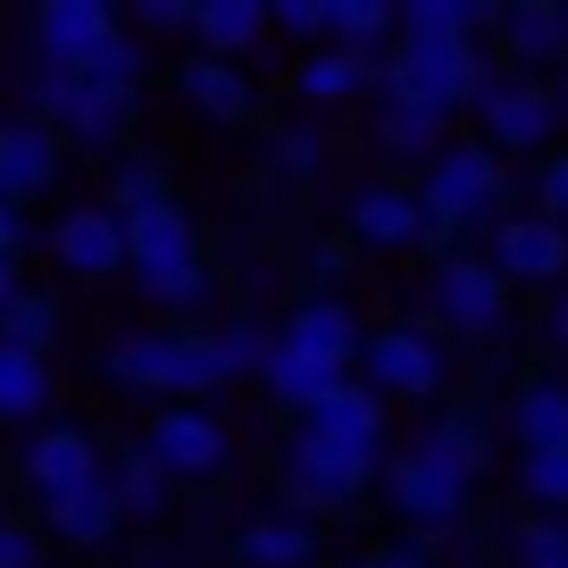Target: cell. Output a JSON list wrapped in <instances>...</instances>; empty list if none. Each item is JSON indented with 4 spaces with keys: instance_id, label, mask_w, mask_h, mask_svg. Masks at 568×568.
<instances>
[{
    "instance_id": "f6af8a7d",
    "label": "cell",
    "mask_w": 568,
    "mask_h": 568,
    "mask_svg": "<svg viewBox=\"0 0 568 568\" xmlns=\"http://www.w3.org/2000/svg\"><path fill=\"white\" fill-rule=\"evenodd\" d=\"M452 568H510V560H501V551H460Z\"/></svg>"
},
{
    "instance_id": "bcb514c9",
    "label": "cell",
    "mask_w": 568,
    "mask_h": 568,
    "mask_svg": "<svg viewBox=\"0 0 568 568\" xmlns=\"http://www.w3.org/2000/svg\"><path fill=\"white\" fill-rule=\"evenodd\" d=\"M551 101H560V125H568V68L551 75Z\"/></svg>"
},
{
    "instance_id": "5bb4252c",
    "label": "cell",
    "mask_w": 568,
    "mask_h": 568,
    "mask_svg": "<svg viewBox=\"0 0 568 568\" xmlns=\"http://www.w3.org/2000/svg\"><path fill=\"white\" fill-rule=\"evenodd\" d=\"M494 68L560 75L568 68V0H510V9H494Z\"/></svg>"
},
{
    "instance_id": "ba28073f",
    "label": "cell",
    "mask_w": 568,
    "mask_h": 568,
    "mask_svg": "<svg viewBox=\"0 0 568 568\" xmlns=\"http://www.w3.org/2000/svg\"><path fill=\"white\" fill-rule=\"evenodd\" d=\"M468 125H477V142H485V151H501L510 168H535V160H551V151L568 142L560 101H551V75H518V68L485 75Z\"/></svg>"
},
{
    "instance_id": "8fae6325",
    "label": "cell",
    "mask_w": 568,
    "mask_h": 568,
    "mask_svg": "<svg viewBox=\"0 0 568 568\" xmlns=\"http://www.w3.org/2000/svg\"><path fill=\"white\" fill-rule=\"evenodd\" d=\"M485 260H494V276L510 284V293H544L551 302V293L568 284V226H551L544 210L518 201V210L485 234Z\"/></svg>"
},
{
    "instance_id": "2e32d148",
    "label": "cell",
    "mask_w": 568,
    "mask_h": 568,
    "mask_svg": "<svg viewBox=\"0 0 568 568\" xmlns=\"http://www.w3.org/2000/svg\"><path fill=\"white\" fill-rule=\"evenodd\" d=\"M501 435H510V452L527 460V452H568V368L551 359V368H527L510 385V402H501Z\"/></svg>"
},
{
    "instance_id": "7a4b0ae2",
    "label": "cell",
    "mask_w": 568,
    "mask_h": 568,
    "mask_svg": "<svg viewBox=\"0 0 568 568\" xmlns=\"http://www.w3.org/2000/svg\"><path fill=\"white\" fill-rule=\"evenodd\" d=\"M385 460H393V409L352 376L335 402H318L310 418H293V435H284V452H276L284 510H302V518L352 510V501L385 477Z\"/></svg>"
},
{
    "instance_id": "8992f818",
    "label": "cell",
    "mask_w": 568,
    "mask_h": 568,
    "mask_svg": "<svg viewBox=\"0 0 568 568\" xmlns=\"http://www.w3.org/2000/svg\"><path fill=\"white\" fill-rule=\"evenodd\" d=\"M494 75V42H460V34H393V51L376 59V92L435 109V118H468Z\"/></svg>"
},
{
    "instance_id": "cb8c5ba5",
    "label": "cell",
    "mask_w": 568,
    "mask_h": 568,
    "mask_svg": "<svg viewBox=\"0 0 568 568\" xmlns=\"http://www.w3.org/2000/svg\"><path fill=\"white\" fill-rule=\"evenodd\" d=\"M318 544L326 527L302 510H251L243 527H234V568H318Z\"/></svg>"
},
{
    "instance_id": "c3c4849f",
    "label": "cell",
    "mask_w": 568,
    "mask_h": 568,
    "mask_svg": "<svg viewBox=\"0 0 568 568\" xmlns=\"http://www.w3.org/2000/svg\"><path fill=\"white\" fill-rule=\"evenodd\" d=\"M335 568H368V551H359V560H335Z\"/></svg>"
},
{
    "instance_id": "7c38bea8",
    "label": "cell",
    "mask_w": 568,
    "mask_h": 568,
    "mask_svg": "<svg viewBox=\"0 0 568 568\" xmlns=\"http://www.w3.org/2000/svg\"><path fill=\"white\" fill-rule=\"evenodd\" d=\"M276 343L284 352H310L326 368L359 376V343H368V318L352 310V293H293V310L276 318Z\"/></svg>"
},
{
    "instance_id": "d6a6232c",
    "label": "cell",
    "mask_w": 568,
    "mask_h": 568,
    "mask_svg": "<svg viewBox=\"0 0 568 568\" xmlns=\"http://www.w3.org/2000/svg\"><path fill=\"white\" fill-rule=\"evenodd\" d=\"M402 34H460V42H485V34H494V9H485V0H409V9H402Z\"/></svg>"
},
{
    "instance_id": "484cf974",
    "label": "cell",
    "mask_w": 568,
    "mask_h": 568,
    "mask_svg": "<svg viewBox=\"0 0 568 568\" xmlns=\"http://www.w3.org/2000/svg\"><path fill=\"white\" fill-rule=\"evenodd\" d=\"M51 402H59V368L42 352H18L0 343V426H51Z\"/></svg>"
},
{
    "instance_id": "f546056e",
    "label": "cell",
    "mask_w": 568,
    "mask_h": 568,
    "mask_svg": "<svg viewBox=\"0 0 568 568\" xmlns=\"http://www.w3.org/2000/svg\"><path fill=\"white\" fill-rule=\"evenodd\" d=\"M393 34H402V9H385V0H326V42H343V51L385 59Z\"/></svg>"
},
{
    "instance_id": "9a60e30c",
    "label": "cell",
    "mask_w": 568,
    "mask_h": 568,
    "mask_svg": "<svg viewBox=\"0 0 568 568\" xmlns=\"http://www.w3.org/2000/svg\"><path fill=\"white\" fill-rule=\"evenodd\" d=\"M42 243H51V260L68 267V276H84V284L125 276V217L109 210V201H75V210H59Z\"/></svg>"
},
{
    "instance_id": "d6986e66",
    "label": "cell",
    "mask_w": 568,
    "mask_h": 568,
    "mask_svg": "<svg viewBox=\"0 0 568 568\" xmlns=\"http://www.w3.org/2000/svg\"><path fill=\"white\" fill-rule=\"evenodd\" d=\"M34 527H42V544H68V551H109L125 535V510H118V494H109V468L92 485H68V494H51V501H34Z\"/></svg>"
},
{
    "instance_id": "9c48e42d",
    "label": "cell",
    "mask_w": 568,
    "mask_h": 568,
    "mask_svg": "<svg viewBox=\"0 0 568 568\" xmlns=\"http://www.w3.org/2000/svg\"><path fill=\"white\" fill-rule=\"evenodd\" d=\"M343 243H352L359 260H418V251H435V217H426L418 184L409 176L352 184V201H343Z\"/></svg>"
},
{
    "instance_id": "7bdbcfd3",
    "label": "cell",
    "mask_w": 568,
    "mask_h": 568,
    "mask_svg": "<svg viewBox=\"0 0 568 568\" xmlns=\"http://www.w3.org/2000/svg\"><path fill=\"white\" fill-rule=\"evenodd\" d=\"M26 243H34V226H26V210H9V201H0V251H18V260H26Z\"/></svg>"
},
{
    "instance_id": "ab89813d",
    "label": "cell",
    "mask_w": 568,
    "mask_h": 568,
    "mask_svg": "<svg viewBox=\"0 0 568 568\" xmlns=\"http://www.w3.org/2000/svg\"><path fill=\"white\" fill-rule=\"evenodd\" d=\"M42 560H51L42 527H26V518H0V568H42Z\"/></svg>"
},
{
    "instance_id": "4dcf8cb0",
    "label": "cell",
    "mask_w": 568,
    "mask_h": 568,
    "mask_svg": "<svg viewBox=\"0 0 568 568\" xmlns=\"http://www.w3.org/2000/svg\"><path fill=\"white\" fill-rule=\"evenodd\" d=\"M326 160H335V142H326V125H267V168H276V184H318Z\"/></svg>"
},
{
    "instance_id": "8d00e7d4",
    "label": "cell",
    "mask_w": 568,
    "mask_h": 568,
    "mask_svg": "<svg viewBox=\"0 0 568 568\" xmlns=\"http://www.w3.org/2000/svg\"><path fill=\"white\" fill-rule=\"evenodd\" d=\"M267 34L293 42V59L326 51V0H267Z\"/></svg>"
},
{
    "instance_id": "f35d334b",
    "label": "cell",
    "mask_w": 568,
    "mask_h": 568,
    "mask_svg": "<svg viewBox=\"0 0 568 568\" xmlns=\"http://www.w3.org/2000/svg\"><path fill=\"white\" fill-rule=\"evenodd\" d=\"M125 34H193V0H134L125 9Z\"/></svg>"
},
{
    "instance_id": "d4e9b609",
    "label": "cell",
    "mask_w": 568,
    "mask_h": 568,
    "mask_svg": "<svg viewBox=\"0 0 568 568\" xmlns=\"http://www.w3.org/2000/svg\"><path fill=\"white\" fill-rule=\"evenodd\" d=\"M193 42L210 59H234L251 68V51H267V0H193Z\"/></svg>"
},
{
    "instance_id": "4fadbf2b",
    "label": "cell",
    "mask_w": 568,
    "mask_h": 568,
    "mask_svg": "<svg viewBox=\"0 0 568 568\" xmlns=\"http://www.w3.org/2000/svg\"><path fill=\"white\" fill-rule=\"evenodd\" d=\"M101 468H109L101 435L75 426V418H51V426H34V435L18 444V477H26V494H34V501L68 494V485H92Z\"/></svg>"
},
{
    "instance_id": "7dc6e473",
    "label": "cell",
    "mask_w": 568,
    "mask_h": 568,
    "mask_svg": "<svg viewBox=\"0 0 568 568\" xmlns=\"http://www.w3.org/2000/svg\"><path fill=\"white\" fill-rule=\"evenodd\" d=\"M518 568H568V551H544V560H518Z\"/></svg>"
},
{
    "instance_id": "ee69618b",
    "label": "cell",
    "mask_w": 568,
    "mask_h": 568,
    "mask_svg": "<svg viewBox=\"0 0 568 568\" xmlns=\"http://www.w3.org/2000/svg\"><path fill=\"white\" fill-rule=\"evenodd\" d=\"M18 293H26V260H18V251H0V310L18 302Z\"/></svg>"
},
{
    "instance_id": "f1b7e54d",
    "label": "cell",
    "mask_w": 568,
    "mask_h": 568,
    "mask_svg": "<svg viewBox=\"0 0 568 568\" xmlns=\"http://www.w3.org/2000/svg\"><path fill=\"white\" fill-rule=\"evenodd\" d=\"M101 201L118 217H142V210H160V201H176V184H168V160L160 151H118L101 176Z\"/></svg>"
},
{
    "instance_id": "ac0fdd59",
    "label": "cell",
    "mask_w": 568,
    "mask_h": 568,
    "mask_svg": "<svg viewBox=\"0 0 568 568\" xmlns=\"http://www.w3.org/2000/svg\"><path fill=\"white\" fill-rule=\"evenodd\" d=\"M176 101L193 109L201 125H251L260 118V75L234 68V59L193 51V59H176Z\"/></svg>"
},
{
    "instance_id": "52a82bcc",
    "label": "cell",
    "mask_w": 568,
    "mask_h": 568,
    "mask_svg": "<svg viewBox=\"0 0 568 568\" xmlns=\"http://www.w3.org/2000/svg\"><path fill=\"white\" fill-rule=\"evenodd\" d=\"M359 385L376 393L385 409H444V385H452V343L418 318H385L368 326L359 343Z\"/></svg>"
},
{
    "instance_id": "ffe728a7",
    "label": "cell",
    "mask_w": 568,
    "mask_h": 568,
    "mask_svg": "<svg viewBox=\"0 0 568 568\" xmlns=\"http://www.w3.org/2000/svg\"><path fill=\"white\" fill-rule=\"evenodd\" d=\"M444 142H452V118L402 101V92H376V101H368V151L385 160V176H393V168H409V176H418Z\"/></svg>"
},
{
    "instance_id": "60d3db41",
    "label": "cell",
    "mask_w": 568,
    "mask_h": 568,
    "mask_svg": "<svg viewBox=\"0 0 568 568\" xmlns=\"http://www.w3.org/2000/svg\"><path fill=\"white\" fill-rule=\"evenodd\" d=\"M544 343H551V359L568 368V284H560V293L544 302Z\"/></svg>"
},
{
    "instance_id": "44dd1931",
    "label": "cell",
    "mask_w": 568,
    "mask_h": 568,
    "mask_svg": "<svg viewBox=\"0 0 568 568\" xmlns=\"http://www.w3.org/2000/svg\"><path fill=\"white\" fill-rule=\"evenodd\" d=\"M134 125H142V92H125V84H84V75H75V92H68V109L51 118V134H59V142H84V151H125V142H134Z\"/></svg>"
},
{
    "instance_id": "603a6c76",
    "label": "cell",
    "mask_w": 568,
    "mask_h": 568,
    "mask_svg": "<svg viewBox=\"0 0 568 568\" xmlns=\"http://www.w3.org/2000/svg\"><path fill=\"white\" fill-rule=\"evenodd\" d=\"M118 26H125V18H118V9H101V0H42V9H34V59L84 75V59L101 51Z\"/></svg>"
},
{
    "instance_id": "7402d4cb",
    "label": "cell",
    "mask_w": 568,
    "mask_h": 568,
    "mask_svg": "<svg viewBox=\"0 0 568 568\" xmlns=\"http://www.w3.org/2000/svg\"><path fill=\"white\" fill-rule=\"evenodd\" d=\"M284 92L302 109H352V101H376V59L343 51V42H326V51H302L293 68H284Z\"/></svg>"
},
{
    "instance_id": "4316f807",
    "label": "cell",
    "mask_w": 568,
    "mask_h": 568,
    "mask_svg": "<svg viewBox=\"0 0 568 568\" xmlns=\"http://www.w3.org/2000/svg\"><path fill=\"white\" fill-rule=\"evenodd\" d=\"M343 385H352L343 368H326V359H310V352H284V343L267 352V368H260V393L284 409V418H310V409L335 402Z\"/></svg>"
},
{
    "instance_id": "83f0119b",
    "label": "cell",
    "mask_w": 568,
    "mask_h": 568,
    "mask_svg": "<svg viewBox=\"0 0 568 568\" xmlns=\"http://www.w3.org/2000/svg\"><path fill=\"white\" fill-rule=\"evenodd\" d=\"M109 494H118L125 527H160L168 501H176V485L160 477V460H151L142 444H118V452H109Z\"/></svg>"
},
{
    "instance_id": "e0dca14e",
    "label": "cell",
    "mask_w": 568,
    "mask_h": 568,
    "mask_svg": "<svg viewBox=\"0 0 568 568\" xmlns=\"http://www.w3.org/2000/svg\"><path fill=\"white\" fill-rule=\"evenodd\" d=\"M59 168H68V142L51 134L42 118H0V201L9 210H26V201H42L59 184Z\"/></svg>"
},
{
    "instance_id": "836d02e7",
    "label": "cell",
    "mask_w": 568,
    "mask_h": 568,
    "mask_svg": "<svg viewBox=\"0 0 568 568\" xmlns=\"http://www.w3.org/2000/svg\"><path fill=\"white\" fill-rule=\"evenodd\" d=\"M518 501L568 518V452H527V460H518Z\"/></svg>"
},
{
    "instance_id": "277c9868",
    "label": "cell",
    "mask_w": 568,
    "mask_h": 568,
    "mask_svg": "<svg viewBox=\"0 0 568 568\" xmlns=\"http://www.w3.org/2000/svg\"><path fill=\"white\" fill-rule=\"evenodd\" d=\"M409 184H418L426 217H435V251H452V243L468 251V234H494L518 210V168L501 151H485L477 134H452Z\"/></svg>"
},
{
    "instance_id": "e575fe53",
    "label": "cell",
    "mask_w": 568,
    "mask_h": 568,
    "mask_svg": "<svg viewBox=\"0 0 568 568\" xmlns=\"http://www.w3.org/2000/svg\"><path fill=\"white\" fill-rule=\"evenodd\" d=\"M359 267V251L343 243V234H310L302 243V293H343Z\"/></svg>"
},
{
    "instance_id": "3957f363",
    "label": "cell",
    "mask_w": 568,
    "mask_h": 568,
    "mask_svg": "<svg viewBox=\"0 0 568 568\" xmlns=\"http://www.w3.org/2000/svg\"><path fill=\"white\" fill-rule=\"evenodd\" d=\"M276 335L260 318H217V326H125L101 343V376L134 402H201L267 368Z\"/></svg>"
},
{
    "instance_id": "b9f144b4",
    "label": "cell",
    "mask_w": 568,
    "mask_h": 568,
    "mask_svg": "<svg viewBox=\"0 0 568 568\" xmlns=\"http://www.w3.org/2000/svg\"><path fill=\"white\" fill-rule=\"evenodd\" d=\"M368 568H444V560H435L426 544H376V551H368Z\"/></svg>"
},
{
    "instance_id": "5b68a950",
    "label": "cell",
    "mask_w": 568,
    "mask_h": 568,
    "mask_svg": "<svg viewBox=\"0 0 568 568\" xmlns=\"http://www.w3.org/2000/svg\"><path fill=\"white\" fill-rule=\"evenodd\" d=\"M418 326H435V335L460 352V343H477V352H494L501 335H510V318H518V293L494 276V260L485 251H435L426 260V276H418V310H409Z\"/></svg>"
},
{
    "instance_id": "d590c367",
    "label": "cell",
    "mask_w": 568,
    "mask_h": 568,
    "mask_svg": "<svg viewBox=\"0 0 568 568\" xmlns=\"http://www.w3.org/2000/svg\"><path fill=\"white\" fill-rule=\"evenodd\" d=\"M544 551H568V518H551V510H518L510 527H501V560H544Z\"/></svg>"
},
{
    "instance_id": "6da1fadb",
    "label": "cell",
    "mask_w": 568,
    "mask_h": 568,
    "mask_svg": "<svg viewBox=\"0 0 568 568\" xmlns=\"http://www.w3.org/2000/svg\"><path fill=\"white\" fill-rule=\"evenodd\" d=\"M501 468V444L485 409L452 402V409H426L409 435H393V460H385V510L409 527V544H460L468 510H477V485Z\"/></svg>"
},
{
    "instance_id": "74e56055",
    "label": "cell",
    "mask_w": 568,
    "mask_h": 568,
    "mask_svg": "<svg viewBox=\"0 0 568 568\" xmlns=\"http://www.w3.org/2000/svg\"><path fill=\"white\" fill-rule=\"evenodd\" d=\"M518 193H527V210H544L551 226H568V142L551 151V160H535L527 176H518Z\"/></svg>"
},
{
    "instance_id": "1f68e13d",
    "label": "cell",
    "mask_w": 568,
    "mask_h": 568,
    "mask_svg": "<svg viewBox=\"0 0 568 568\" xmlns=\"http://www.w3.org/2000/svg\"><path fill=\"white\" fill-rule=\"evenodd\" d=\"M0 343H18V352H42V359H51V343H59V293L26 284L18 302L0 310Z\"/></svg>"
},
{
    "instance_id": "30bf717a",
    "label": "cell",
    "mask_w": 568,
    "mask_h": 568,
    "mask_svg": "<svg viewBox=\"0 0 568 568\" xmlns=\"http://www.w3.org/2000/svg\"><path fill=\"white\" fill-rule=\"evenodd\" d=\"M134 444L160 460L168 485H217V477H226V460H234V435H226V418H217L210 402H168V409H151V426H142Z\"/></svg>"
}]
</instances>
